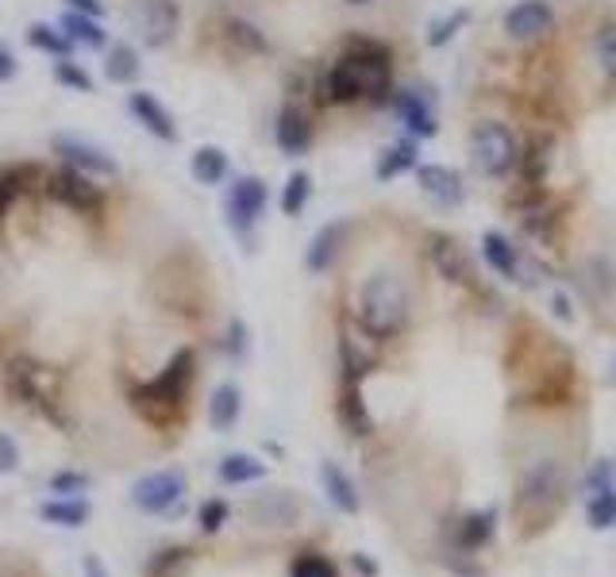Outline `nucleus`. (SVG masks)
Here are the masks:
<instances>
[{"label":"nucleus","instance_id":"obj_1","mask_svg":"<svg viewBox=\"0 0 616 577\" xmlns=\"http://www.w3.org/2000/svg\"><path fill=\"white\" fill-rule=\"evenodd\" d=\"M389 97H394V62H389V50L370 39L351 43V50L336 58L320 81L324 105H359V100L389 105Z\"/></svg>","mask_w":616,"mask_h":577},{"label":"nucleus","instance_id":"obj_2","mask_svg":"<svg viewBox=\"0 0 616 577\" xmlns=\"http://www.w3.org/2000/svg\"><path fill=\"white\" fill-rule=\"evenodd\" d=\"M413 316V300L409 286H405L401 273L394 270H374L359 289V328L374 342L397 339L409 328Z\"/></svg>","mask_w":616,"mask_h":577},{"label":"nucleus","instance_id":"obj_3","mask_svg":"<svg viewBox=\"0 0 616 577\" xmlns=\"http://www.w3.org/2000/svg\"><path fill=\"white\" fill-rule=\"evenodd\" d=\"M197 378V355L189 347H178L170 355V362L155 374L151 381H143L139 389H131V405L155 428H170L173 416L186 408L189 385Z\"/></svg>","mask_w":616,"mask_h":577},{"label":"nucleus","instance_id":"obj_4","mask_svg":"<svg viewBox=\"0 0 616 577\" xmlns=\"http://www.w3.org/2000/svg\"><path fill=\"white\" fill-rule=\"evenodd\" d=\"M566 500V470L559 458H539L528 470L520 474V485H516V520H528L536 528H544L552 516H559Z\"/></svg>","mask_w":616,"mask_h":577},{"label":"nucleus","instance_id":"obj_5","mask_svg":"<svg viewBox=\"0 0 616 577\" xmlns=\"http://www.w3.org/2000/svg\"><path fill=\"white\" fill-rule=\"evenodd\" d=\"M520 158V143H516L513 128L501 120H478L470 128V162L486 178H509Z\"/></svg>","mask_w":616,"mask_h":577},{"label":"nucleus","instance_id":"obj_6","mask_svg":"<svg viewBox=\"0 0 616 577\" xmlns=\"http://www.w3.org/2000/svg\"><path fill=\"white\" fill-rule=\"evenodd\" d=\"M131 31L143 39V47L162 50L173 43L181 28V8L178 0H131L128 8Z\"/></svg>","mask_w":616,"mask_h":577},{"label":"nucleus","instance_id":"obj_7","mask_svg":"<svg viewBox=\"0 0 616 577\" xmlns=\"http://www.w3.org/2000/svg\"><path fill=\"white\" fill-rule=\"evenodd\" d=\"M266 200H270V192H266L262 178H255V173L236 178L228 186V197H223V216H228V228L236 231V236L251 239L255 223L262 220V212H266Z\"/></svg>","mask_w":616,"mask_h":577},{"label":"nucleus","instance_id":"obj_8","mask_svg":"<svg viewBox=\"0 0 616 577\" xmlns=\"http://www.w3.org/2000/svg\"><path fill=\"white\" fill-rule=\"evenodd\" d=\"M186 493H189V481L181 470H155L131 485V505L147 516H166L186 500Z\"/></svg>","mask_w":616,"mask_h":577},{"label":"nucleus","instance_id":"obj_9","mask_svg":"<svg viewBox=\"0 0 616 577\" xmlns=\"http://www.w3.org/2000/svg\"><path fill=\"white\" fill-rule=\"evenodd\" d=\"M8 385L20 400L36 405L43 416H54L58 420V381L47 366L31 362V358H16L12 370H8Z\"/></svg>","mask_w":616,"mask_h":577},{"label":"nucleus","instance_id":"obj_10","mask_svg":"<svg viewBox=\"0 0 616 577\" xmlns=\"http://www.w3.org/2000/svg\"><path fill=\"white\" fill-rule=\"evenodd\" d=\"M47 197H54L58 205L73 208V212H97V208L105 205V192L89 181V173L73 170V166H62V170H54L51 178L43 181Z\"/></svg>","mask_w":616,"mask_h":577},{"label":"nucleus","instance_id":"obj_11","mask_svg":"<svg viewBox=\"0 0 616 577\" xmlns=\"http://www.w3.org/2000/svg\"><path fill=\"white\" fill-rule=\"evenodd\" d=\"M51 147H54V155L62 158L66 166H73V170H81V173H97V178H116V173H120V162H116V158L108 155L105 147L89 143V139L54 136Z\"/></svg>","mask_w":616,"mask_h":577},{"label":"nucleus","instance_id":"obj_12","mask_svg":"<svg viewBox=\"0 0 616 577\" xmlns=\"http://www.w3.org/2000/svg\"><path fill=\"white\" fill-rule=\"evenodd\" d=\"M555 28V8L547 0H516L505 12V36L516 43H531V39H544Z\"/></svg>","mask_w":616,"mask_h":577},{"label":"nucleus","instance_id":"obj_13","mask_svg":"<svg viewBox=\"0 0 616 577\" xmlns=\"http://www.w3.org/2000/svg\"><path fill=\"white\" fill-rule=\"evenodd\" d=\"M389 105H394L397 120L405 123V131H409L413 139H431L439 131L436 108H431V100L424 97L420 89H394Z\"/></svg>","mask_w":616,"mask_h":577},{"label":"nucleus","instance_id":"obj_14","mask_svg":"<svg viewBox=\"0 0 616 577\" xmlns=\"http://www.w3.org/2000/svg\"><path fill=\"white\" fill-rule=\"evenodd\" d=\"M416 186H420L424 197H428L431 205H439V208H459L466 200V186L451 166H439V162L416 166Z\"/></svg>","mask_w":616,"mask_h":577},{"label":"nucleus","instance_id":"obj_15","mask_svg":"<svg viewBox=\"0 0 616 577\" xmlns=\"http://www.w3.org/2000/svg\"><path fill=\"white\" fill-rule=\"evenodd\" d=\"M274 139H278L281 155H289V158L305 155V150L312 147V120H308L305 108H297V105L281 108L278 123H274Z\"/></svg>","mask_w":616,"mask_h":577},{"label":"nucleus","instance_id":"obj_16","mask_svg":"<svg viewBox=\"0 0 616 577\" xmlns=\"http://www.w3.org/2000/svg\"><path fill=\"white\" fill-rule=\"evenodd\" d=\"M128 108H131V116H136V120L143 123V128L151 131L155 139H162V143H173V139H178V123H173V116L166 112V105L155 93H143V89H136V93L128 97Z\"/></svg>","mask_w":616,"mask_h":577},{"label":"nucleus","instance_id":"obj_17","mask_svg":"<svg viewBox=\"0 0 616 577\" xmlns=\"http://www.w3.org/2000/svg\"><path fill=\"white\" fill-rule=\"evenodd\" d=\"M320 485H324V493H328V500L339 508L344 516H359V508H362V497H359V485L351 481V474L344 470L339 462H320Z\"/></svg>","mask_w":616,"mask_h":577},{"label":"nucleus","instance_id":"obj_18","mask_svg":"<svg viewBox=\"0 0 616 577\" xmlns=\"http://www.w3.org/2000/svg\"><path fill=\"white\" fill-rule=\"evenodd\" d=\"M344 239H347V220H331L324 223L320 231L308 242V255H305V266L312 273H324L331 270V262L339 258V250H344Z\"/></svg>","mask_w":616,"mask_h":577},{"label":"nucleus","instance_id":"obj_19","mask_svg":"<svg viewBox=\"0 0 616 577\" xmlns=\"http://www.w3.org/2000/svg\"><path fill=\"white\" fill-rule=\"evenodd\" d=\"M431 262H436V270L444 273L447 281H455V286H470V281H474L470 258H466V250L455 239L431 236Z\"/></svg>","mask_w":616,"mask_h":577},{"label":"nucleus","instance_id":"obj_20","mask_svg":"<svg viewBox=\"0 0 616 577\" xmlns=\"http://www.w3.org/2000/svg\"><path fill=\"white\" fill-rule=\"evenodd\" d=\"M494 535H497V508L466 513L463 520L455 524V550H463V555H474V550L486 547Z\"/></svg>","mask_w":616,"mask_h":577},{"label":"nucleus","instance_id":"obj_21","mask_svg":"<svg viewBox=\"0 0 616 577\" xmlns=\"http://www.w3.org/2000/svg\"><path fill=\"white\" fill-rule=\"evenodd\" d=\"M239 416H244V392H239V385L236 381L216 385L212 397H208V424L223 435V431L236 428Z\"/></svg>","mask_w":616,"mask_h":577},{"label":"nucleus","instance_id":"obj_22","mask_svg":"<svg viewBox=\"0 0 616 577\" xmlns=\"http://www.w3.org/2000/svg\"><path fill=\"white\" fill-rule=\"evenodd\" d=\"M481 258H486L494 273H501V278H509V281H520V273H524L520 247H513L501 231H486V236H481Z\"/></svg>","mask_w":616,"mask_h":577},{"label":"nucleus","instance_id":"obj_23","mask_svg":"<svg viewBox=\"0 0 616 577\" xmlns=\"http://www.w3.org/2000/svg\"><path fill=\"white\" fill-rule=\"evenodd\" d=\"M339 362H344V385H362L366 374L374 370L370 336L359 339V336H351V331H344V339H339Z\"/></svg>","mask_w":616,"mask_h":577},{"label":"nucleus","instance_id":"obj_24","mask_svg":"<svg viewBox=\"0 0 616 577\" xmlns=\"http://www.w3.org/2000/svg\"><path fill=\"white\" fill-rule=\"evenodd\" d=\"M420 166V147H416V139H397L394 147H386L378 155V166H374V178L378 181H394L401 178V173H409Z\"/></svg>","mask_w":616,"mask_h":577},{"label":"nucleus","instance_id":"obj_25","mask_svg":"<svg viewBox=\"0 0 616 577\" xmlns=\"http://www.w3.org/2000/svg\"><path fill=\"white\" fill-rule=\"evenodd\" d=\"M516 166H520V178L528 181L531 189L544 186L547 170H552V166H555V139H547V136L531 139V143L520 150V158H516Z\"/></svg>","mask_w":616,"mask_h":577},{"label":"nucleus","instance_id":"obj_26","mask_svg":"<svg viewBox=\"0 0 616 577\" xmlns=\"http://www.w3.org/2000/svg\"><path fill=\"white\" fill-rule=\"evenodd\" d=\"M339 424H344L355 439L374 431V416L362 400V385H344V389H339Z\"/></svg>","mask_w":616,"mask_h":577},{"label":"nucleus","instance_id":"obj_27","mask_svg":"<svg viewBox=\"0 0 616 577\" xmlns=\"http://www.w3.org/2000/svg\"><path fill=\"white\" fill-rule=\"evenodd\" d=\"M89 516H93V508H89L86 497H54L39 505V520L54 524V528H81Z\"/></svg>","mask_w":616,"mask_h":577},{"label":"nucleus","instance_id":"obj_28","mask_svg":"<svg viewBox=\"0 0 616 577\" xmlns=\"http://www.w3.org/2000/svg\"><path fill=\"white\" fill-rule=\"evenodd\" d=\"M105 73L112 86H131L143 73V62H139V50L131 43H112L105 54Z\"/></svg>","mask_w":616,"mask_h":577},{"label":"nucleus","instance_id":"obj_29","mask_svg":"<svg viewBox=\"0 0 616 577\" xmlns=\"http://www.w3.org/2000/svg\"><path fill=\"white\" fill-rule=\"evenodd\" d=\"M266 478V462L247 450H236V455H223L220 458V481L223 485H251Z\"/></svg>","mask_w":616,"mask_h":577},{"label":"nucleus","instance_id":"obj_30","mask_svg":"<svg viewBox=\"0 0 616 577\" xmlns=\"http://www.w3.org/2000/svg\"><path fill=\"white\" fill-rule=\"evenodd\" d=\"M62 36L70 39L73 47H89V50H101L108 43L101 20H93V16H81V12H66L62 16Z\"/></svg>","mask_w":616,"mask_h":577},{"label":"nucleus","instance_id":"obj_31","mask_svg":"<svg viewBox=\"0 0 616 577\" xmlns=\"http://www.w3.org/2000/svg\"><path fill=\"white\" fill-rule=\"evenodd\" d=\"M586 520H589V528H594V531L616 528V485H605V489H589Z\"/></svg>","mask_w":616,"mask_h":577},{"label":"nucleus","instance_id":"obj_32","mask_svg":"<svg viewBox=\"0 0 616 577\" xmlns=\"http://www.w3.org/2000/svg\"><path fill=\"white\" fill-rule=\"evenodd\" d=\"M193 178L201 181V186H220V181L228 178V155L212 143L197 147L193 150Z\"/></svg>","mask_w":616,"mask_h":577},{"label":"nucleus","instance_id":"obj_33","mask_svg":"<svg viewBox=\"0 0 616 577\" xmlns=\"http://www.w3.org/2000/svg\"><path fill=\"white\" fill-rule=\"evenodd\" d=\"M189 566H193L189 547H166L147 558V577H186Z\"/></svg>","mask_w":616,"mask_h":577},{"label":"nucleus","instance_id":"obj_34","mask_svg":"<svg viewBox=\"0 0 616 577\" xmlns=\"http://www.w3.org/2000/svg\"><path fill=\"white\" fill-rule=\"evenodd\" d=\"M308 197H312V178H308L305 170L289 173L286 189H281V212H286V216H294V220H297V216L305 212Z\"/></svg>","mask_w":616,"mask_h":577},{"label":"nucleus","instance_id":"obj_35","mask_svg":"<svg viewBox=\"0 0 616 577\" xmlns=\"http://www.w3.org/2000/svg\"><path fill=\"white\" fill-rule=\"evenodd\" d=\"M28 43L31 47H39V50H47V54H54V58H66L70 54V39L62 36L58 28H47V23H31L28 28Z\"/></svg>","mask_w":616,"mask_h":577},{"label":"nucleus","instance_id":"obj_36","mask_svg":"<svg viewBox=\"0 0 616 577\" xmlns=\"http://www.w3.org/2000/svg\"><path fill=\"white\" fill-rule=\"evenodd\" d=\"M289 577H339L336 570V563L331 558H324V555H297L294 558V566H289Z\"/></svg>","mask_w":616,"mask_h":577},{"label":"nucleus","instance_id":"obj_37","mask_svg":"<svg viewBox=\"0 0 616 577\" xmlns=\"http://www.w3.org/2000/svg\"><path fill=\"white\" fill-rule=\"evenodd\" d=\"M466 20H470V12H466V8H455V12L447 16V20L431 23V31H428V47H447L455 36H459V28H463Z\"/></svg>","mask_w":616,"mask_h":577},{"label":"nucleus","instance_id":"obj_38","mask_svg":"<svg viewBox=\"0 0 616 577\" xmlns=\"http://www.w3.org/2000/svg\"><path fill=\"white\" fill-rule=\"evenodd\" d=\"M594 54L602 62V70L616 78V23H605L602 31L594 36Z\"/></svg>","mask_w":616,"mask_h":577},{"label":"nucleus","instance_id":"obj_39","mask_svg":"<svg viewBox=\"0 0 616 577\" xmlns=\"http://www.w3.org/2000/svg\"><path fill=\"white\" fill-rule=\"evenodd\" d=\"M228 516H231V505L228 500H220V497H208L205 505H201V513H197V520H201V531L205 535H216L228 524Z\"/></svg>","mask_w":616,"mask_h":577},{"label":"nucleus","instance_id":"obj_40","mask_svg":"<svg viewBox=\"0 0 616 577\" xmlns=\"http://www.w3.org/2000/svg\"><path fill=\"white\" fill-rule=\"evenodd\" d=\"M89 485H93V478L81 470H58L51 478V493H58V497H78V493H86Z\"/></svg>","mask_w":616,"mask_h":577},{"label":"nucleus","instance_id":"obj_41","mask_svg":"<svg viewBox=\"0 0 616 577\" xmlns=\"http://www.w3.org/2000/svg\"><path fill=\"white\" fill-rule=\"evenodd\" d=\"M54 73H58V81H62V86L78 89V93H93V78H89L81 66H73V62H66V58H58Z\"/></svg>","mask_w":616,"mask_h":577},{"label":"nucleus","instance_id":"obj_42","mask_svg":"<svg viewBox=\"0 0 616 577\" xmlns=\"http://www.w3.org/2000/svg\"><path fill=\"white\" fill-rule=\"evenodd\" d=\"M23 192V173L20 170H8L0 173V216L8 212V205H12L16 197Z\"/></svg>","mask_w":616,"mask_h":577},{"label":"nucleus","instance_id":"obj_43","mask_svg":"<svg viewBox=\"0 0 616 577\" xmlns=\"http://www.w3.org/2000/svg\"><path fill=\"white\" fill-rule=\"evenodd\" d=\"M20 466V447L8 431H0V474H12Z\"/></svg>","mask_w":616,"mask_h":577},{"label":"nucleus","instance_id":"obj_44","mask_svg":"<svg viewBox=\"0 0 616 577\" xmlns=\"http://www.w3.org/2000/svg\"><path fill=\"white\" fill-rule=\"evenodd\" d=\"M228 355L231 358H244L247 355V324L244 320H231L228 324Z\"/></svg>","mask_w":616,"mask_h":577},{"label":"nucleus","instance_id":"obj_45","mask_svg":"<svg viewBox=\"0 0 616 577\" xmlns=\"http://www.w3.org/2000/svg\"><path fill=\"white\" fill-rule=\"evenodd\" d=\"M552 312L559 316L563 324H570V320H574V312H570V297H566V292H559V289L552 292Z\"/></svg>","mask_w":616,"mask_h":577},{"label":"nucleus","instance_id":"obj_46","mask_svg":"<svg viewBox=\"0 0 616 577\" xmlns=\"http://www.w3.org/2000/svg\"><path fill=\"white\" fill-rule=\"evenodd\" d=\"M70 4V12H81V16H93V20H101V4L97 0H66Z\"/></svg>","mask_w":616,"mask_h":577},{"label":"nucleus","instance_id":"obj_47","mask_svg":"<svg viewBox=\"0 0 616 577\" xmlns=\"http://www.w3.org/2000/svg\"><path fill=\"white\" fill-rule=\"evenodd\" d=\"M81 574H86V577H108L105 563H101L97 555H86V558H81Z\"/></svg>","mask_w":616,"mask_h":577},{"label":"nucleus","instance_id":"obj_48","mask_svg":"<svg viewBox=\"0 0 616 577\" xmlns=\"http://www.w3.org/2000/svg\"><path fill=\"white\" fill-rule=\"evenodd\" d=\"M8 78H16V58L8 47H0V81H8Z\"/></svg>","mask_w":616,"mask_h":577},{"label":"nucleus","instance_id":"obj_49","mask_svg":"<svg viewBox=\"0 0 616 577\" xmlns=\"http://www.w3.org/2000/svg\"><path fill=\"white\" fill-rule=\"evenodd\" d=\"M351 566L362 577H378V563H374V558H366V555H351Z\"/></svg>","mask_w":616,"mask_h":577},{"label":"nucleus","instance_id":"obj_50","mask_svg":"<svg viewBox=\"0 0 616 577\" xmlns=\"http://www.w3.org/2000/svg\"><path fill=\"white\" fill-rule=\"evenodd\" d=\"M347 4H355V8H362V4H370V0H347Z\"/></svg>","mask_w":616,"mask_h":577},{"label":"nucleus","instance_id":"obj_51","mask_svg":"<svg viewBox=\"0 0 616 577\" xmlns=\"http://www.w3.org/2000/svg\"><path fill=\"white\" fill-rule=\"evenodd\" d=\"M613 381H616V366H613Z\"/></svg>","mask_w":616,"mask_h":577}]
</instances>
